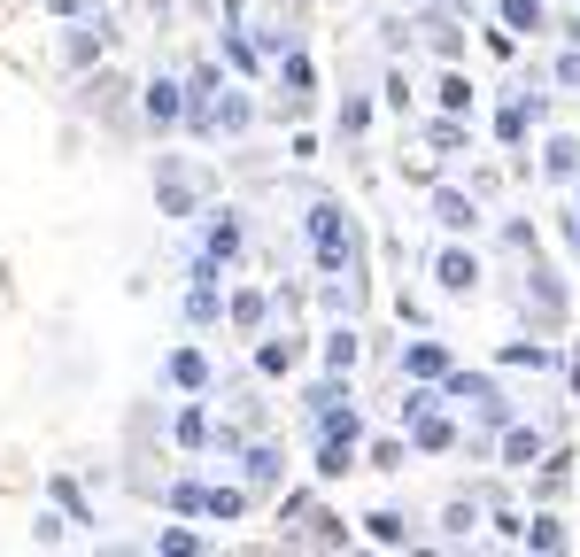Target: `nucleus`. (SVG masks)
Listing matches in <instances>:
<instances>
[{
    "label": "nucleus",
    "mask_w": 580,
    "mask_h": 557,
    "mask_svg": "<svg viewBox=\"0 0 580 557\" xmlns=\"http://www.w3.org/2000/svg\"><path fill=\"white\" fill-rule=\"evenodd\" d=\"M140 109H147V124H163V132H171V124L186 117V93H178L171 78H155V86H147V101H140Z\"/></svg>",
    "instance_id": "f257e3e1"
},
{
    "label": "nucleus",
    "mask_w": 580,
    "mask_h": 557,
    "mask_svg": "<svg viewBox=\"0 0 580 557\" xmlns=\"http://www.w3.org/2000/svg\"><path fill=\"white\" fill-rule=\"evenodd\" d=\"M434 279H441V287H449V294H472V287H480V264H472V256H464V248H441Z\"/></svg>",
    "instance_id": "f03ea898"
},
{
    "label": "nucleus",
    "mask_w": 580,
    "mask_h": 557,
    "mask_svg": "<svg viewBox=\"0 0 580 557\" xmlns=\"http://www.w3.org/2000/svg\"><path fill=\"white\" fill-rule=\"evenodd\" d=\"M534 117H542V101H534V93H519V101H511V109L495 117V132H503V140L519 147V140H526V124H534Z\"/></svg>",
    "instance_id": "7ed1b4c3"
},
{
    "label": "nucleus",
    "mask_w": 580,
    "mask_h": 557,
    "mask_svg": "<svg viewBox=\"0 0 580 557\" xmlns=\"http://www.w3.org/2000/svg\"><path fill=\"white\" fill-rule=\"evenodd\" d=\"M403 372H418V380H441V372H449L441 341H410V349H403Z\"/></svg>",
    "instance_id": "20e7f679"
},
{
    "label": "nucleus",
    "mask_w": 580,
    "mask_h": 557,
    "mask_svg": "<svg viewBox=\"0 0 580 557\" xmlns=\"http://www.w3.org/2000/svg\"><path fill=\"white\" fill-rule=\"evenodd\" d=\"M209 264H232V256H240V225H232V217H217V225H209V248H202Z\"/></svg>",
    "instance_id": "39448f33"
},
{
    "label": "nucleus",
    "mask_w": 580,
    "mask_h": 557,
    "mask_svg": "<svg viewBox=\"0 0 580 557\" xmlns=\"http://www.w3.org/2000/svg\"><path fill=\"white\" fill-rule=\"evenodd\" d=\"M163 372H171L178 387H202V380H209V356H202V349H178L171 364H163Z\"/></svg>",
    "instance_id": "423d86ee"
},
{
    "label": "nucleus",
    "mask_w": 580,
    "mask_h": 557,
    "mask_svg": "<svg viewBox=\"0 0 580 557\" xmlns=\"http://www.w3.org/2000/svg\"><path fill=\"white\" fill-rule=\"evenodd\" d=\"M434 217H441V225H449V233H472V225H480L464 194H434Z\"/></svg>",
    "instance_id": "0eeeda50"
},
{
    "label": "nucleus",
    "mask_w": 580,
    "mask_h": 557,
    "mask_svg": "<svg viewBox=\"0 0 580 557\" xmlns=\"http://www.w3.org/2000/svg\"><path fill=\"white\" fill-rule=\"evenodd\" d=\"M503 457H511V465H534V457H542V434H534V426H511V434H503Z\"/></svg>",
    "instance_id": "6e6552de"
},
{
    "label": "nucleus",
    "mask_w": 580,
    "mask_h": 557,
    "mask_svg": "<svg viewBox=\"0 0 580 557\" xmlns=\"http://www.w3.org/2000/svg\"><path fill=\"white\" fill-rule=\"evenodd\" d=\"M364 527H372V542H387V550H403V542H410V519H395V511H372Z\"/></svg>",
    "instance_id": "1a4fd4ad"
},
{
    "label": "nucleus",
    "mask_w": 580,
    "mask_h": 557,
    "mask_svg": "<svg viewBox=\"0 0 580 557\" xmlns=\"http://www.w3.org/2000/svg\"><path fill=\"white\" fill-rule=\"evenodd\" d=\"M410 418H418V426H410L418 449H449V441H457V434H449V418H426V411H410Z\"/></svg>",
    "instance_id": "9d476101"
},
{
    "label": "nucleus",
    "mask_w": 580,
    "mask_h": 557,
    "mask_svg": "<svg viewBox=\"0 0 580 557\" xmlns=\"http://www.w3.org/2000/svg\"><path fill=\"white\" fill-rule=\"evenodd\" d=\"M202 511H209V519H240V511H248V496H240V488H209Z\"/></svg>",
    "instance_id": "9b49d317"
},
{
    "label": "nucleus",
    "mask_w": 580,
    "mask_h": 557,
    "mask_svg": "<svg viewBox=\"0 0 580 557\" xmlns=\"http://www.w3.org/2000/svg\"><path fill=\"white\" fill-rule=\"evenodd\" d=\"M503 24L511 31H542V0H503Z\"/></svg>",
    "instance_id": "f8f14e48"
},
{
    "label": "nucleus",
    "mask_w": 580,
    "mask_h": 557,
    "mask_svg": "<svg viewBox=\"0 0 580 557\" xmlns=\"http://www.w3.org/2000/svg\"><path fill=\"white\" fill-rule=\"evenodd\" d=\"M155 194H163V217H186V209H194V186H186V178H163Z\"/></svg>",
    "instance_id": "ddd939ff"
},
{
    "label": "nucleus",
    "mask_w": 580,
    "mask_h": 557,
    "mask_svg": "<svg viewBox=\"0 0 580 557\" xmlns=\"http://www.w3.org/2000/svg\"><path fill=\"white\" fill-rule=\"evenodd\" d=\"M503 364H534V372H550L557 356L542 349V341H511V349H503Z\"/></svg>",
    "instance_id": "4468645a"
},
{
    "label": "nucleus",
    "mask_w": 580,
    "mask_h": 557,
    "mask_svg": "<svg viewBox=\"0 0 580 557\" xmlns=\"http://www.w3.org/2000/svg\"><path fill=\"white\" fill-rule=\"evenodd\" d=\"M294 356H302V349H294V341H263V349H256V364H263V372H287Z\"/></svg>",
    "instance_id": "2eb2a0df"
},
{
    "label": "nucleus",
    "mask_w": 580,
    "mask_h": 557,
    "mask_svg": "<svg viewBox=\"0 0 580 557\" xmlns=\"http://www.w3.org/2000/svg\"><path fill=\"white\" fill-rule=\"evenodd\" d=\"M580 171V147L573 140H550V178H573Z\"/></svg>",
    "instance_id": "dca6fc26"
},
{
    "label": "nucleus",
    "mask_w": 580,
    "mask_h": 557,
    "mask_svg": "<svg viewBox=\"0 0 580 557\" xmlns=\"http://www.w3.org/2000/svg\"><path fill=\"white\" fill-rule=\"evenodd\" d=\"M279 86H294V93H310V55H287V62H279Z\"/></svg>",
    "instance_id": "f3484780"
},
{
    "label": "nucleus",
    "mask_w": 580,
    "mask_h": 557,
    "mask_svg": "<svg viewBox=\"0 0 580 557\" xmlns=\"http://www.w3.org/2000/svg\"><path fill=\"white\" fill-rule=\"evenodd\" d=\"M325 364H333V372H348V364H356V333H333V341H325Z\"/></svg>",
    "instance_id": "a211bd4d"
},
{
    "label": "nucleus",
    "mask_w": 580,
    "mask_h": 557,
    "mask_svg": "<svg viewBox=\"0 0 580 557\" xmlns=\"http://www.w3.org/2000/svg\"><path fill=\"white\" fill-rule=\"evenodd\" d=\"M178 441L194 449V441H209V411H178Z\"/></svg>",
    "instance_id": "6ab92c4d"
},
{
    "label": "nucleus",
    "mask_w": 580,
    "mask_h": 557,
    "mask_svg": "<svg viewBox=\"0 0 580 557\" xmlns=\"http://www.w3.org/2000/svg\"><path fill=\"white\" fill-rule=\"evenodd\" d=\"M441 109H472V86L464 78H441Z\"/></svg>",
    "instance_id": "aec40b11"
},
{
    "label": "nucleus",
    "mask_w": 580,
    "mask_h": 557,
    "mask_svg": "<svg viewBox=\"0 0 580 557\" xmlns=\"http://www.w3.org/2000/svg\"><path fill=\"white\" fill-rule=\"evenodd\" d=\"M557 78H565V86H580V55H565V62H557Z\"/></svg>",
    "instance_id": "412c9836"
},
{
    "label": "nucleus",
    "mask_w": 580,
    "mask_h": 557,
    "mask_svg": "<svg viewBox=\"0 0 580 557\" xmlns=\"http://www.w3.org/2000/svg\"><path fill=\"white\" fill-rule=\"evenodd\" d=\"M47 8H55V16H70V8H86V0H47Z\"/></svg>",
    "instance_id": "4be33fe9"
},
{
    "label": "nucleus",
    "mask_w": 580,
    "mask_h": 557,
    "mask_svg": "<svg viewBox=\"0 0 580 557\" xmlns=\"http://www.w3.org/2000/svg\"><path fill=\"white\" fill-rule=\"evenodd\" d=\"M573 395H580V349H573Z\"/></svg>",
    "instance_id": "5701e85b"
},
{
    "label": "nucleus",
    "mask_w": 580,
    "mask_h": 557,
    "mask_svg": "<svg viewBox=\"0 0 580 557\" xmlns=\"http://www.w3.org/2000/svg\"><path fill=\"white\" fill-rule=\"evenodd\" d=\"M573 256H580V217H573Z\"/></svg>",
    "instance_id": "b1692460"
}]
</instances>
